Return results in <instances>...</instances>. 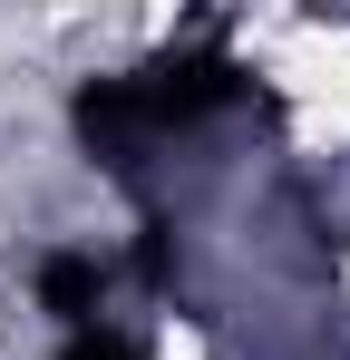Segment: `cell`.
I'll use <instances>...</instances> for the list:
<instances>
[{
	"label": "cell",
	"instance_id": "cell-1",
	"mask_svg": "<svg viewBox=\"0 0 350 360\" xmlns=\"http://www.w3.org/2000/svg\"><path fill=\"white\" fill-rule=\"evenodd\" d=\"M233 98V59H156L146 78H98V88H78V136L98 146V156H136L146 136H166V127L205 117V108H224Z\"/></svg>",
	"mask_w": 350,
	"mask_h": 360
},
{
	"label": "cell",
	"instance_id": "cell-2",
	"mask_svg": "<svg viewBox=\"0 0 350 360\" xmlns=\"http://www.w3.org/2000/svg\"><path fill=\"white\" fill-rule=\"evenodd\" d=\"M39 302H49V311H68V321L88 331V311H98V263H78V253H49V263H39Z\"/></svg>",
	"mask_w": 350,
	"mask_h": 360
},
{
	"label": "cell",
	"instance_id": "cell-3",
	"mask_svg": "<svg viewBox=\"0 0 350 360\" xmlns=\"http://www.w3.org/2000/svg\"><path fill=\"white\" fill-rule=\"evenodd\" d=\"M58 360H146V351H136L127 331H98V321H88V331H68V351H58Z\"/></svg>",
	"mask_w": 350,
	"mask_h": 360
}]
</instances>
